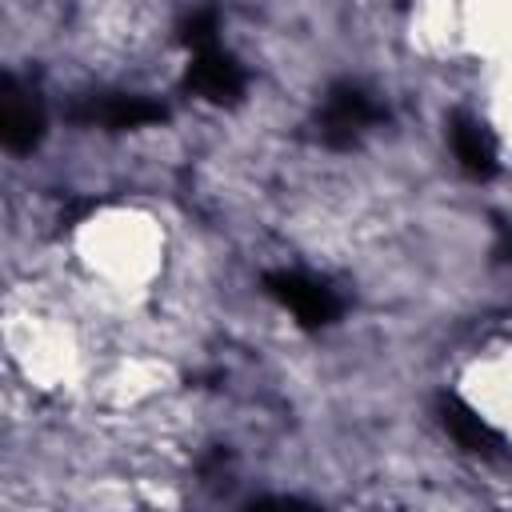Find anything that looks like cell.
Masks as SVG:
<instances>
[{"mask_svg":"<svg viewBox=\"0 0 512 512\" xmlns=\"http://www.w3.org/2000/svg\"><path fill=\"white\" fill-rule=\"evenodd\" d=\"M452 152L460 160V168L472 176V180H488L496 172V148L488 140V132L472 120V116H452Z\"/></svg>","mask_w":512,"mask_h":512,"instance_id":"cell-7","label":"cell"},{"mask_svg":"<svg viewBox=\"0 0 512 512\" xmlns=\"http://www.w3.org/2000/svg\"><path fill=\"white\" fill-rule=\"evenodd\" d=\"M76 120L84 124H104V128H140L152 120H164V108L152 104L148 96H92L84 108H76Z\"/></svg>","mask_w":512,"mask_h":512,"instance_id":"cell-5","label":"cell"},{"mask_svg":"<svg viewBox=\"0 0 512 512\" xmlns=\"http://www.w3.org/2000/svg\"><path fill=\"white\" fill-rule=\"evenodd\" d=\"M440 420H444V428L456 436V444L460 448H468V452H476V456H500V436H496V428L488 424V420H480V412L476 408H468L464 400H444L440 404Z\"/></svg>","mask_w":512,"mask_h":512,"instance_id":"cell-6","label":"cell"},{"mask_svg":"<svg viewBox=\"0 0 512 512\" xmlns=\"http://www.w3.org/2000/svg\"><path fill=\"white\" fill-rule=\"evenodd\" d=\"M180 40H184L192 52L212 48V44H216V12H212V8L192 12V16L184 20V28H180Z\"/></svg>","mask_w":512,"mask_h":512,"instance_id":"cell-8","label":"cell"},{"mask_svg":"<svg viewBox=\"0 0 512 512\" xmlns=\"http://www.w3.org/2000/svg\"><path fill=\"white\" fill-rule=\"evenodd\" d=\"M264 288H268V296H276L304 328H320V324L336 320V312H340V300L332 296V288H324V284H316V280H308V276H300V272H272V276L264 280Z\"/></svg>","mask_w":512,"mask_h":512,"instance_id":"cell-2","label":"cell"},{"mask_svg":"<svg viewBox=\"0 0 512 512\" xmlns=\"http://www.w3.org/2000/svg\"><path fill=\"white\" fill-rule=\"evenodd\" d=\"M188 88L200 92V96L212 100V104H232V100L244 92V72H240V64H236L228 52H220V48L212 44V48L192 52Z\"/></svg>","mask_w":512,"mask_h":512,"instance_id":"cell-4","label":"cell"},{"mask_svg":"<svg viewBox=\"0 0 512 512\" xmlns=\"http://www.w3.org/2000/svg\"><path fill=\"white\" fill-rule=\"evenodd\" d=\"M384 116L380 104H372V96L356 84H336L324 100V112H320V136L324 144L332 148H348L368 124H376Z\"/></svg>","mask_w":512,"mask_h":512,"instance_id":"cell-1","label":"cell"},{"mask_svg":"<svg viewBox=\"0 0 512 512\" xmlns=\"http://www.w3.org/2000/svg\"><path fill=\"white\" fill-rule=\"evenodd\" d=\"M504 252H508V260H512V244H508V248H504Z\"/></svg>","mask_w":512,"mask_h":512,"instance_id":"cell-9","label":"cell"},{"mask_svg":"<svg viewBox=\"0 0 512 512\" xmlns=\"http://www.w3.org/2000/svg\"><path fill=\"white\" fill-rule=\"evenodd\" d=\"M40 132H44L40 104L12 76H4V84H0V136H4V148L8 152H32Z\"/></svg>","mask_w":512,"mask_h":512,"instance_id":"cell-3","label":"cell"}]
</instances>
